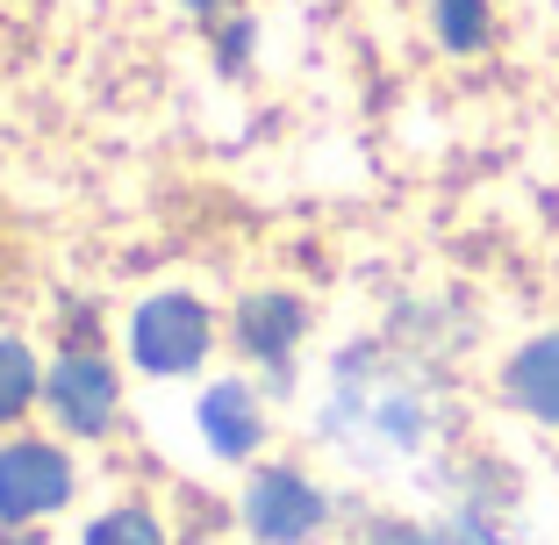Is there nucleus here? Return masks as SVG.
<instances>
[{
  "instance_id": "nucleus-1",
  "label": "nucleus",
  "mask_w": 559,
  "mask_h": 545,
  "mask_svg": "<svg viewBox=\"0 0 559 545\" xmlns=\"http://www.w3.org/2000/svg\"><path fill=\"white\" fill-rule=\"evenodd\" d=\"M345 446H373V452H409V446H424V424H430V410H424V388H416L402 366H380L373 352H352L345 366H337V402H330V416H323Z\"/></svg>"
},
{
  "instance_id": "nucleus-2",
  "label": "nucleus",
  "mask_w": 559,
  "mask_h": 545,
  "mask_svg": "<svg viewBox=\"0 0 559 545\" xmlns=\"http://www.w3.org/2000/svg\"><path fill=\"white\" fill-rule=\"evenodd\" d=\"M66 496H72V466L58 446H36V438L0 446V524H29V517L66 510Z\"/></svg>"
},
{
  "instance_id": "nucleus-3",
  "label": "nucleus",
  "mask_w": 559,
  "mask_h": 545,
  "mask_svg": "<svg viewBox=\"0 0 559 545\" xmlns=\"http://www.w3.org/2000/svg\"><path fill=\"white\" fill-rule=\"evenodd\" d=\"M130 352H136L144 374H187V366H201V352H209V316H201V301L158 295L144 316H136Z\"/></svg>"
},
{
  "instance_id": "nucleus-4",
  "label": "nucleus",
  "mask_w": 559,
  "mask_h": 545,
  "mask_svg": "<svg viewBox=\"0 0 559 545\" xmlns=\"http://www.w3.org/2000/svg\"><path fill=\"white\" fill-rule=\"evenodd\" d=\"M323 517H330L323 488H309V481L287 474V466L259 474V481H251V496H245V524H251V538H265V545H301V538H316V531H323Z\"/></svg>"
},
{
  "instance_id": "nucleus-5",
  "label": "nucleus",
  "mask_w": 559,
  "mask_h": 545,
  "mask_svg": "<svg viewBox=\"0 0 559 545\" xmlns=\"http://www.w3.org/2000/svg\"><path fill=\"white\" fill-rule=\"evenodd\" d=\"M50 410H58L66 430H80V438L108 430V416H116V374L94 352H66L58 374H50Z\"/></svg>"
},
{
  "instance_id": "nucleus-6",
  "label": "nucleus",
  "mask_w": 559,
  "mask_h": 545,
  "mask_svg": "<svg viewBox=\"0 0 559 545\" xmlns=\"http://www.w3.org/2000/svg\"><path fill=\"white\" fill-rule=\"evenodd\" d=\"M201 430H209V446L223 452V460H245V452H259V438H265L259 395H251L245 380H223V388H209V402H201Z\"/></svg>"
},
{
  "instance_id": "nucleus-7",
  "label": "nucleus",
  "mask_w": 559,
  "mask_h": 545,
  "mask_svg": "<svg viewBox=\"0 0 559 545\" xmlns=\"http://www.w3.org/2000/svg\"><path fill=\"white\" fill-rule=\"evenodd\" d=\"M301 331H309V316H301L295 295H259V301H245V316H237V345H245L251 359H287Z\"/></svg>"
},
{
  "instance_id": "nucleus-8",
  "label": "nucleus",
  "mask_w": 559,
  "mask_h": 545,
  "mask_svg": "<svg viewBox=\"0 0 559 545\" xmlns=\"http://www.w3.org/2000/svg\"><path fill=\"white\" fill-rule=\"evenodd\" d=\"M510 402L531 410L538 424H559V331L531 337V345L510 359Z\"/></svg>"
},
{
  "instance_id": "nucleus-9",
  "label": "nucleus",
  "mask_w": 559,
  "mask_h": 545,
  "mask_svg": "<svg viewBox=\"0 0 559 545\" xmlns=\"http://www.w3.org/2000/svg\"><path fill=\"white\" fill-rule=\"evenodd\" d=\"M29 395H36V359H29V345L0 337V424L29 410Z\"/></svg>"
},
{
  "instance_id": "nucleus-10",
  "label": "nucleus",
  "mask_w": 559,
  "mask_h": 545,
  "mask_svg": "<svg viewBox=\"0 0 559 545\" xmlns=\"http://www.w3.org/2000/svg\"><path fill=\"white\" fill-rule=\"evenodd\" d=\"M438 36L444 50H480L488 44V0H438Z\"/></svg>"
},
{
  "instance_id": "nucleus-11",
  "label": "nucleus",
  "mask_w": 559,
  "mask_h": 545,
  "mask_svg": "<svg viewBox=\"0 0 559 545\" xmlns=\"http://www.w3.org/2000/svg\"><path fill=\"white\" fill-rule=\"evenodd\" d=\"M86 545H165V531L151 524L144 510H116V517H100V524L86 531Z\"/></svg>"
},
{
  "instance_id": "nucleus-12",
  "label": "nucleus",
  "mask_w": 559,
  "mask_h": 545,
  "mask_svg": "<svg viewBox=\"0 0 559 545\" xmlns=\"http://www.w3.org/2000/svg\"><path fill=\"white\" fill-rule=\"evenodd\" d=\"M373 545H444V538H438V531H416V524H380Z\"/></svg>"
},
{
  "instance_id": "nucleus-13",
  "label": "nucleus",
  "mask_w": 559,
  "mask_h": 545,
  "mask_svg": "<svg viewBox=\"0 0 559 545\" xmlns=\"http://www.w3.org/2000/svg\"><path fill=\"white\" fill-rule=\"evenodd\" d=\"M187 8H201V15H209V8H223V0H187Z\"/></svg>"
},
{
  "instance_id": "nucleus-14",
  "label": "nucleus",
  "mask_w": 559,
  "mask_h": 545,
  "mask_svg": "<svg viewBox=\"0 0 559 545\" xmlns=\"http://www.w3.org/2000/svg\"><path fill=\"white\" fill-rule=\"evenodd\" d=\"M0 545H36V538H0Z\"/></svg>"
}]
</instances>
